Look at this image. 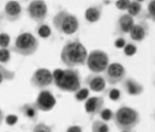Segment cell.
<instances>
[{"label":"cell","mask_w":155,"mask_h":132,"mask_svg":"<svg viewBox=\"0 0 155 132\" xmlns=\"http://www.w3.org/2000/svg\"><path fill=\"white\" fill-rule=\"evenodd\" d=\"M87 56H88V53L86 48L78 40L67 41L61 52V61L68 68L85 65Z\"/></svg>","instance_id":"6da1fadb"},{"label":"cell","mask_w":155,"mask_h":132,"mask_svg":"<svg viewBox=\"0 0 155 132\" xmlns=\"http://www.w3.org/2000/svg\"><path fill=\"white\" fill-rule=\"evenodd\" d=\"M52 76H53V83L55 84V86L63 91L75 94L81 87V76L77 69L67 68L65 71L55 69L52 73Z\"/></svg>","instance_id":"7a4b0ae2"},{"label":"cell","mask_w":155,"mask_h":132,"mask_svg":"<svg viewBox=\"0 0 155 132\" xmlns=\"http://www.w3.org/2000/svg\"><path fill=\"white\" fill-rule=\"evenodd\" d=\"M114 124L121 131H131L140 122V116L135 109L130 107H121L114 114Z\"/></svg>","instance_id":"3957f363"},{"label":"cell","mask_w":155,"mask_h":132,"mask_svg":"<svg viewBox=\"0 0 155 132\" xmlns=\"http://www.w3.org/2000/svg\"><path fill=\"white\" fill-rule=\"evenodd\" d=\"M53 25L57 32L66 35H73L79 29V22L77 17L69 13L66 10H62L54 15Z\"/></svg>","instance_id":"277c9868"},{"label":"cell","mask_w":155,"mask_h":132,"mask_svg":"<svg viewBox=\"0 0 155 132\" xmlns=\"http://www.w3.org/2000/svg\"><path fill=\"white\" fill-rule=\"evenodd\" d=\"M39 48V41L30 32H23L19 34L12 45L11 51L22 56L33 55Z\"/></svg>","instance_id":"5b68a950"},{"label":"cell","mask_w":155,"mask_h":132,"mask_svg":"<svg viewBox=\"0 0 155 132\" xmlns=\"http://www.w3.org/2000/svg\"><path fill=\"white\" fill-rule=\"evenodd\" d=\"M86 64L93 74H100L104 72L109 65V55L101 50H94L87 56Z\"/></svg>","instance_id":"8992f818"},{"label":"cell","mask_w":155,"mask_h":132,"mask_svg":"<svg viewBox=\"0 0 155 132\" xmlns=\"http://www.w3.org/2000/svg\"><path fill=\"white\" fill-rule=\"evenodd\" d=\"M27 12L28 15L33 21H35L39 24L43 23V21L48 15V5L41 0H34V1H31L29 6L27 7Z\"/></svg>","instance_id":"52a82bcc"},{"label":"cell","mask_w":155,"mask_h":132,"mask_svg":"<svg viewBox=\"0 0 155 132\" xmlns=\"http://www.w3.org/2000/svg\"><path fill=\"white\" fill-rule=\"evenodd\" d=\"M104 81L109 85H117L121 83L125 78L127 71L124 66L120 63H111L104 71Z\"/></svg>","instance_id":"ba28073f"},{"label":"cell","mask_w":155,"mask_h":132,"mask_svg":"<svg viewBox=\"0 0 155 132\" xmlns=\"http://www.w3.org/2000/svg\"><path fill=\"white\" fill-rule=\"evenodd\" d=\"M31 84L35 88H45L53 84V76L50 69L38 68L31 77Z\"/></svg>","instance_id":"9c48e42d"},{"label":"cell","mask_w":155,"mask_h":132,"mask_svg":"<svg viewBox=\"0 0 155 132\" xmlns=\"http://www.w3.org/2000/svg\"><path fill=\"white\" fill-rule=\"evenodd\" d=\"M39 111L48 112L56 105V98L53 96V94L50 90H42L38 95L35 102H33Z\"/></svg>","instance_id":"30bf717a"},{"label":"cell","mask_w":155,"mask_h":132,"mask_svg":"<svg viewBox=\"0 0 155 132\" xmlns=\"http://www.w3.org/2000/svg\"><path fill=\"white\" fill-rule=\"evenodd\" d=\"M22 15V8L18 1H8L3 9V17L10 22L18 21Z\"/></svg>","instance_id":"8fae6325"},{"label":"cell","mask_w":155,"mask_h":132,"mask_svg":"<svg viewBox=\"0 0 155 132\" xmlns=\"http://www.w3.org/2000/svg\"><path fill=\"white\" fill-rule=\"evenodd\" d=\"M85 84L87 85V88L95 93H101L106 89V81L104 76L99 74H90L85 78Z\"/></svg>","instance_id":"7c38bea8"},{"label":"cell","mask_w":155,"mask_h":132,"mask_svg":"<svg viewBox=\"0 0 155 132\" xmlns=\"http://www.w3.org/2000/svg\"><path fill=\"white\" fill-rule=\"evenodd\" d=\"M133 25H134V18H132L131 15L125 13V15H122L117 20L116 32L118 34H120V35L128 34V33H130Z\"/></svg>","instance_id":"4fadbf2b"},{"label":"cell","mask_w":155,"mask_h":132,"mask_svg":"<svg viewBox=\"0 0 155 132\" xmlns=\"http://www.w3.org/2000/svg\"><path fill=\"white\" fill-rule=\"evenodd\" d=\"M104 105V100L102 97H89L85 102V110L90 117L93 118L95 114L100 112Z\"/></svg>","instance_id":"5bb4252c"},{"label":"cell","mask_w":155,"mask_h":132,"mask_svg":"<svg viewBox=\"0 0 155 132\" xmlns=\"http://www.w3.org/2000/svg\"><path fill=\"white\" fill-rule=\"evenodd\" d=\"M149 33V25L145 22H140L133 25L130 31V38L135 42H142Z\"/></svg>","instance_id":"9a60e30c"},{"label":"cell","mask_w":155,"mask_h":132,"mask_svg":"<svg viewBox=\"0 0 155 132\" xmlns=\"http://www.w3.org/2000/svg\"><path fill=\"white\" fill-rule=\"evenodd\" d=\"M122 87L125 90V93L130 96H139L143 93V86L134 81L133 78H125L122 81Z\"/></svg>","instance_id":"2e32d148"},{"label":"cell","mask_w":155,"mask_h":132,"mask_svg":"<svg viewBox=\"0 0 155 132\" xmlns=\"http://www.w3.org/2000/svg\"><path fill=\"white\" fill-rule=\"evenodd\" d=\"M102 15V6L97 5V6H93L87 8L86 12H85V19L87 22L89 23H96L101 19Z\"/></svg>","instance_id":"e0dca14e"},{"label":"cell","mask_w":155,"mask_h":132,"mask_svg":"<svg viewBox=\"0 0 155 132\" xmlns=\"http://www.w3.org/2000/svg\"><path fill=\"white\" fill-rule=\"evenodd\" d=\"M20 111L24 117L31 121H35L39 117V110L34 104H24L20 108Z\"/></svg>","instance_id":"ac0fdd59"},{"label":"cell","mask_w":155,"mask_h":132,"mask_svg":"<svg viewBox=\"0 0 155 132\" xmlns=\"http://www.w3.org/2000/svg\"><path fill=\"white\" fill-rule=\"evenodd\" d=\"M128 15H131L132 18L139 17L142 12V3L141 1H130V5L128 7Z\"/></svg>","instance_id":"d6986e66"},{"label":"cell","mask_w":155,"mask_h":132,"mask_svg":"<svg viewBox=\"0 0 155 132\" xmlns=\"http://www.w3.org/2000/svg\"><path fill=\"white\" fill-rule=\"evenodd\" d=\"M36 32H38V35L42 39H48L52 34V30L50 25L45 23H40L38 24V27H36Z\"/></svg>","instance_id":"ffe728a7"},{"label":"cell","mask_w":155,"mask_h":132,"mask_svg":"<svg viewBox=\"0 0 155 132\" xmlns=\"http://www.w3.org/2000/svg\"><path fill=\"white\" fill-rule=\"evenodd\" d=\"M15 76V73L7 69L3 65L0 64V85L2 84L3 81H12Z\"/></svg>","instance_id":"44dd1931"},{"label":"cell","mask_w":155,"mask_h":132,"mask_svg":"<svg viewBox=\"0 0 155 132\" xmlns=\"http://www.w3.org/2000/svg\"><path fill=\"white\" fill-rule=\"evenodd\" d=\"M93 132H110V128L108 126V123L104 122L101 120H96L93 122L91 126Z\"/></svg>","instance_id":"7402d4cb"},{"label":"cell","mask_w":155,"mask_h":132,"mask_svg":"<svg viewBox=\"0 0 155 132\" xmlns=\"http://www.w3.org/2000/svg\"><path fill=\"white\" fill-rule=\"evenodd\" d=\"M74 95L77 101H86L89 98V89L87 87H81Z\"/></svg>","instance_id":"603a6c76"},{"label":"cell","mask_w":155,"mask_h":132,"mask_svg":"<svg viewBox=\"0 0 155 132\" xmlns=\"http://www.w3.org/2000/svg\"><path fill=\"white\" fill-rule=\"evenodd\" d=\"M99 117H100V119H101V121H104V122L107 123L108 121H110L114 119V111L111 110V109L109 108H102L101 110H100V112H99Z\"/></svg>","instance_id":"cb8c5ba5"},{"label":"cell","mask_w":155,"mask_h":132,"mask_svg":"<svg viewBox=\"0 0 155 132\" xmlns=\"http://www.w3.org/2000/svg\"><path fill=\"white\" fill-rule=\"evenodd\" d=\"M11 58V52L9 48H0V64H8Z\"/></svg>","instance_id":"d4e9b609"},{"label":"cell","mask_w":155,"mask_h":132,"mask_svg":"<svg viewBox=\"0 0 155 132\" xmlns=\"http://www.w3.org/2000/svg\"><path fill=\"white\" fill-rule=\"evenodd\" d=\"M137 45L133 44V43H127L125 46L123 48V53H124L125 56H133L134 54H137Z\"/></svg>","instance_id":"484cf974"},{"label":"cell","mask_w":155,"mask_h":132,"mask_svg":"<svg viewBox=\"0 0 155 132\" xmlns=\"http://www.w3.org/2000/svg\"><path fill=\"white\" fill-rule=\"evenodd\" d=\"M144 18L151 19L152 21L155 20V1L152 0L149 2V6H147V11H146V15H144Z\"/></svg>","instance_id":"4316f807"},{"label":"cell","mask_w":155,"mask_h":132,"mask_svg":"<svg viewBox=\"0 0 155 132\" xmlns=\"http://www.w3.org/2000/svg\"><path fill=\"white\" fill-rule=\"evenodd\" d=\"M10 45V35L7 33H0V48H8Z\"/></svg>","instance_id":"83f0119b"},{"label":"cell","mask_w":155,"mask_h":132,"mask_svg":"<svg viewBox=\"0 0 155 132\" xmlns=\"http://www.w3.org/2000/svg\"><path fill=\"white\" fill-rule=\"evenodd\" d=\"M108 97L112 100V101H118L121 98V91L117 88H110L108 90Z\"/></svg>","instance_id":"f1b7e54d"},{"label":"cell","mask_w":155,"mask_h":132,"mask_svg":"<svg viewBox=\"0 0 155 132\" xmlns=\"http://www.w3.org/2000/svg\"><path fill=\"white\" fill-rule=\"evenodd\" d=\"M33 132H52V128L48 124L41 122L35 124V127L33 128Z\"/></svg>","instance_id":"f546056e"},{"label":"cell","mask_w":155,"mask_h":132,"mask_svg":"<svg viewBox=\"0 0 155 132\" xmlns=\"http://www.w3.org/2000/svg\"><path fill=\"white\" fill-rule=\"evenodd\" d=\"M129 5H130V1H129V0H118V1H116L117 9L121 10V11L128 10Z\"/></svg>","instance_id":"4dcf8cb0"},{"label":"cell","mask_w":155,"mask_h":132,"mask_svg":"<svg viewBox=\"0 0 155 132\" xmlns=\"http://www.w3.org/2000/svg\"><path fill=\"white\" fill-rule=\"evenodd\" d=\"M18 116H15V114H9V116H7L5 118V121L8 126H15V123L18 122Z\"/></svg>","instance_id":"1f68e13d"},{"label":"cell","mask_w":155,"mask_h":132,"mask_svg":"<svg viewBox=\"0 0 155 132\" xmlns=\"http://www.w3.org/2000/svg\"><path fill=\"white\" fill-rule=\"evenodd\" d=\"M125 44H127V41L123 38H119V39H117L114 41V46L118 48H123L125 46Z\"/></svg>","instance_id":"d6a6232c"},{"label":"cell","mask_w":155,"mask_h":132,"mask_svg":"<svg viewBox=\"0 0 155 132\" xmlns=\"http://www.w3.org/2000/svg\"><path fill=\"white\" fill-rule=\"evenodd\" d=\"M66 132H83V128L81 126H71L67 128Z\"/></svg>","instance_id":"836d02e7"},{"label":"cell","mask_w":155,"mask_h":132,"mask_svg":"<svg viewBox=\"0 0 155 132\" xmlns=\"http://www.w3.org/2000/svg\"><path fill=\"white\" fill-rule=\"evenodd\" d=\"M3 120H5V114H3V111L0 109V126L2 124Z\"/></svg>","instance_id":"e575fe53"},{"label":"cell","mask_w":155,"mask_h":132,"mask_svg":"<svg viewBox=\"0 0 155 132\" xmlns=\"http://www.w3.org/2000/svg\"><path fill=\"white\" fill-rule=\"evenodd\" d=\"M121 132H131V131H121Z\"/></svg>","instance_id":"d590c367"}]
</instances>
